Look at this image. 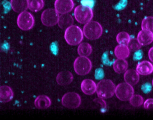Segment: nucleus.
Returning <instances> with one entry per match:
<instances>
[{
    "label": "nucleus",
    "mask_w": 153,
    "mask_h": 120,
    "mask_svg": "<svg viewBox=\"0 0 153 120\" xmlns=\"http://www.w3.org/2000/svg\"><path fill=\"white\" fill-rule=\"evenodd\" d=\"M64 39L70 45H77L84 39V32L78 26L72 25L65 30Z\"/></svg>",
    "instance_id": "1"
},
{
    "label": "nucleus",
    "mask_w": 153,
    "mask_h": 120,
    "mask_svg": "<svg viewBox=\"0 0 153 120\" xmlns=\"http://www.w3.org/2000/svg\"><path fill=\"white\" fill-rule=\"evenodd\" d=\"M115 89L116 86L111 80H102L97 85V94L100 98L108 99L113 96Z\"/></svg>",
    "instance_id": "2"
},
{
    "label": "nucleus",
    "mask_w": 153,
    "mask_h": 120,
    "mask_svg": "<svg viewBox=\"0 0 153 120\" xmlns=\"http://www.w3.org/2000/svg\"><path fill=\"white\" fill-rule=\"evenodd\" d=\"M83 32L84 36L88 39L96 40L102 35V27L97 21H91L85 24L83 28Z\"/></svg>",
    "instance_id": "3"
},
{
    "label": "nucleus",
    "mask_w": 153,
    "mask_h": 120,
    "mask_svg": "<svg viewBox=\"0 0 153 120\" xmlns=\"http://www.w3.org/2000/svg\"><path fill=\"white\" fill-rule=\"evenodd\" d=\"M74 17L80 24H85L92 20L94 13L91 7L87 5H80L75 8Z\"/></svg>",
    "instance_id": "4"
},
{
    "label": "nucleus",
    "mask_w": 153,
    "mask_h": 120,
    "mask_svg": "<svg viewBox=\"0 0 153 120\" xmlns=\"http://www.w3.org/2000/svg\"><path fill=\"white\" fill-rule=\"evenodd\" d=\"M73 66L75 72L78 75L83 76L88 74L92 70V63L88 57L80 56L76 58Z\"/></svg>",
    "instance_id": "5"
},
{
    "label": "nucleus",
    "mask_w": 153,
    "mask_h": 120,
    "mask_svg": "<svg viewBox=\"0 0 153 120\" xmlns=\"http://www.w3.org/2000/svg\"><path fill=\"white\" fill-rule=\"evenodd\" d=\"M134 93L133 87L127 82H122L116 87L115 94L117 98L121 101H129Z\"/></svg>",
    "instance_id": "6"
},
{
    "label": "nucleus",
    "mask_w": 153,
    "mask_h": 120,
    "mask_svg": "<svg viewBox=\"0 0 153 120\" xmlns=\"http://www.w3.org/2000/svg\"><path fill=\"white\" fill-rule=\"evenodd\" d=\"M17 23L20 29L27 31L32 29L34 26V18L32 13L25 11L20 13L18 15Z\"/></svg>",
    "instance_id": "7"
},
{
    "label": "nucleus",
    "mask_w": 153,
    "mask_h": 120,
    "mask_svg": "<svg viewBox=\"0 0 153 120\" xmlns=\"http://www.w3.org/2000/svg\"><path fill=\"white\" fill-rule=\"evenodd\" d=\"M62 104L63 106L69 109H76L80 106L81 99L78 93L69 92L66 93L62 97Z\"/></svg>",
    "instance_id": "8"
},
{
    "label": "nucleus",
    "mask_w": 153,
    "mask_h": 120,
    "mask_svg": "<svg viewBox=\"0 0 153 120\" xmlns=\"http://www.w3.org/2000/svg\"><path fill=\"white\" fill-rule=\"evenodd\" d=\"M59 18V13L55 9L49 8L43 12L41 15V21L46 27H53L58 24Z\"/></svg>",
    "instance_id": "9"
},
{
    "label": "nucleus",
    "mask_w": 153,
    "mask_h": 120,
    "mask_svg": "<svg viewBox=\"0 0 153 120\" xmlns=\"http://www.w3.org/2000/svg\"><path fill=\"white\" fill-rule=\"evenodd\" d=\"M75 4L73 0H55L54 8L59 14L68 13L74 9Z\"/></svg>",
    "instance_id": "10"
},
{
    "label": "nucleus",
    "mask_w": 153,
    "mask_h": 120,
    "mask_svg": "<svg viewBox=\"0 0 153 120\" xmlns=\"http://www.w3.org/2000/svg\"><path fill=\"white\" fill-rule=\"evenodd\" d=\"M82 92L86 95H93L96 92L97 84L94 81L90 79H85L81 83Z\"/></svg>",
    "instance_id": "11"
},
{
    "label": "nucleus",
    "mask_w": 153,
    "mask_h": 120,
    "mask_svg": "<svg viewBox=\"0 0 153 120\" xmlns=\"http://www.w3.org/2000/svg\"><path fill=\"white\" fill-rule=\"evenodd\" d=\"M73 79V74L69 71H62L59 73L56 77L57 83L62 86L69 85Z\"/></svg>",
    "instance_id": "12"
},
{
    "label": "nucleus",
    "mask_w": 153,
    "mask_h": 120,
    "mask_svg": "<svg viewBox=\"0 0 153 120\" xmlns=\"http://www.w3.org/2000/svg\"><path fill=\"white\" fill-rule=\"evenodd\" d=\"M137 39L141 46L148 45L153 41V33L148 30H142L138 34Z\"/></svg>",
    "instance_id": "13"
},
{
    "label": "nucleus",
    "mask_w": 153,
    "mask_h": 120,
    "mask_svg": "<svg viewBox=\"0 0 153 120\" xmlns=\"http://www.w3.org/2000/svg\"><path fill=\"white\" fill-rule=\"evenodd\" d=\"M136 70L140 75L144 76L149 75L153 72V64L149 61H142L138 64Z\"/></svg>",
    "instance_id": "14"
},
{
    "label": "nucleus",
    "mask_w": 153,
    "mask_h": 120,
    "mask_svg": "<svg viewBox=\"0 0 153 120\" xmlns=\"http://www.w3.org/2000/svg\"><path fill=\"white\" fill-rule=\"evenodd\" d=\"M123 78L125 82L132 86L137 84L140 80L138 73L137 70L132 69L127 70L124 73Z\"/></svg>",
    "instance_id": "15"
},
{
    "label": "nucleus",
    "mask_w": 153,
    "mask_h": 120,
    "mask_svg": "<svg viewBox=\"0 0 153 120\" xmlns=\"http://www.w3.org/2000/svg\"><path fill=\"white\" fill-rule=\"evenodd\" d=\"M14 97V92L10 87L2 86L0 87V101L6 103L11 101Z\"/></svg>",
    "instance_id": "16"
},
{
    "label": "nucleus",
    "mask_w": 153,
    "mask_h": 120,
    "mask_svg": "<svg viewBox=\"0 0 153 120\" xmlns=\"http://www.w3.org/2000/svg\"><path fill=\"white\" fill-rule=\"evenodd\" d=\"M36 107L38 109H46L51 105V100L49 97L46 95L38 96L34 101Z\"/></svg>",
    "instance_id": "17"
},
{
    "label": "nucleus",
    "mask_w": 153,
    "mask_h": 120,
    "mask_svg": "<svg viewBox=\"0 0 153 120\" xmlns=\"http://www.w3.org/2000/svg\"><path fill=\"white\" fill-rule=\"evenodd\" d=\"M10 5L14 11L20 13L28 9V0H10Z\"/></svg>",
    "instance_id": "18"
},
{
    "label": "nucleus",
    "mask_w": 153,
    "mask_h": 120,
    "mask_svg": "<svg viewBox=\"0 0 153 120\" xmlns=\"http://www.w3.org/2000/svg\"><path fill=\"white\" fill-rule=\"evenodd\" d=\"M114 55L118 59H125L130 53V50L127 45L119 44L114 48Z\"/></svg>",
    "instance_id": "19"
},
{
    "label": "nucleus",
    "mask_w": 153,
    "mask_h": 120,
    "mask_svg": "<svg viewBox=\"0 0 153 120\" xmlns=\"http://www.w3.org/2000/svg\"><path fill=\"white\" fill-rule=\"evenodd\" d=\"M74 19L70 14L68 13L62 14L59 18L58 25L60 28L66 30L68 27L73 25Z\"/></svg>",
    "instance_id": "20"
},
{
    "label": "nucleus",
    "mask_w": 153,
    "mask_h": 120,
    "mask_svg": "<svg viewBox=\"0 0 153 120\" xmlns=\"http://www.w3.org/2000/svg\"><path fill=\"white\" fill-rule=\"evenodd\" d=\"M113 68L114 71L118 74L124 73L128 69V61L125 59H117L114 62Z\"/></svg>",
    "instance_id": "21"
},
{
    "label": "nucleus",
    "mask_w": 153,
    "mask_h": 120,
    "mask_svg": "<svg viewBox=\"0 0 153 120\" xmlns=\"http://www.w3.org/2000/svg\"><path fill=\"white\" fill-rule=\"evenodd\" d=\"M92 51V46L88 43H81L78 47V53L80 56L88 57L91 54Z\"/></svg>",
    "instance_id": "22"
},
{
    "label": "nucleus",
    "mask_w": 153,
    "mask_h": 120,
    "mask_svg": "<svg viewBox=\"0 0 153 120\" xmlns=\"http://www.w3.org/2000/svg\"><path fill=\"white\" fill-rule=\"evenodd\" d=\"M28 9L33 12H38L44 6L43 0H28Z\"/></svg>",
    "instance_id": "23"
},
{
    "label": "nucleus",
    "mask_w": 153,
    "mask_h": 120,
    "mask_svg": "<svg viewBox=\"0 0 153 120\" xmlns=\"http://www.w3.org/2000/svg\"><path fill=\"white\" fill-rule=\"evenodd\" d=\"M116 41L119 44L127 45L131 40L130 36L128 33L122 31L118 33L116 36Z\"/></svg>",
    "instance_id": "24"
},
{
    "label": "nucleus",
    "mask_w": 153,
    "mask_h": 120,
    "mask_svg": "<svg viewBox=\"0 0 153 120\" xmlns=\"http://www.w3.org/2000/svg\"><path fill=\"white\" fill-rule=\"evenodd\" d=\"M141 29L143 30H148L153 33V17H146L141 22Z\"/></svg>",
    "instance_id": "25"
},
{
    "label": "nucleus",
    "mask_w": 153,
    "mask_h": 120,
    "mask_svg": "<svg viewBox=\"0 0 153 120\" xmlns=\"http://www.w3.org/2000/svg\"><path fill=\"white\" fill-rule=\"evenodd\" d=\"M129 102L132 106L138 107L143 104L144 99L140 95H134L129 100Z\"/></svg>",
    "instance_id": "26"
},
{
    "label": "nucleus",
    "mask_w": 153,
    "mask_h": 120,
    "mask_svg": "<svg viewBox=\"0 0 153 120\" xmlns=\"http://www.w3.org/2000/svg\"><path fill=\"white\" fill-rule=\"evenodd\" d=\"M130 51L132 52H136L140 49L141 45L140 44L137 39H131L128 45Z\"/></svg>",
    "instance_id": "27"
},
{
    "label": "nucleus",
    "mask_w": 153,
    "mask_h": 120,
    "mask_svg": "<svg viewBox=\"0 0 153 120\" xmlns=\"http://www.w3.org/2000/svg\"><path fill=\"white\" fill-rule=\"evenodd\" d=\"M144 107L145 109H146L153 108V99H147L144 102Z\"/></svg>",
    "instance_id": "28"
},
{
    "label": "nucleus",
    "mask_w": 153,
    "mask_h": 120,
    "mask_svg": "<svg viewBox=\"0 0 153 120\" xmlns=\"http://www.w3.org/2000/svg\"><path fill=\"white\" fill-rule=\"evenodd\" d=\"M95 100H96V102H97V103H99V104L101 105L102 107H105L106 106V103H105V101L103 100V99L100 98H99V99H96Z\"/></svg>",
    "instance_id": "29"
},
{
    "label": "nucleus",
    "mask_w": 153,
    "mask_h": 120,
    "mask_svg": "<svg viewBox=\"0 0 153 120\" xmlns=\"http://www.w3.org/2000/svg\"><path fill=\"white\" fill-rule=\"evenodd\" d=\"M148 56L149 60L153 63V46L151 47L149 51Z\"/></svg>",
    "instance_id": "30"
},
{
    "label": "nucleus",
    "mask_w": 153,
    "mask_h": 120,
    "mask_svg": "<svg viewBox=\"0 0 153 120\" xmlns=\"http://www.w3.org/2000/svg\"><path fill=\"white\" fill-rule=\"evenodd\" d=\"M137 53L134 54V57H135V60H139L140 59L142 56V53L140 51H137Z\"/></svg>",
    "instance_id": "31"
},
{
    "label": "nucleus",
    "mask_w": 153,
    "mask_h": 120,
    "mask_svg": "<svg viewBox=\"0 0 153 120\" xmlns=\"http://www.w3.org/2000/svg\"><path fill=\"white\" fill-rule=\"evenodd\" d=\"M152 86H153V79H152Z\"/></svg>",
    "instance_id": "32"
}]
</instances>
